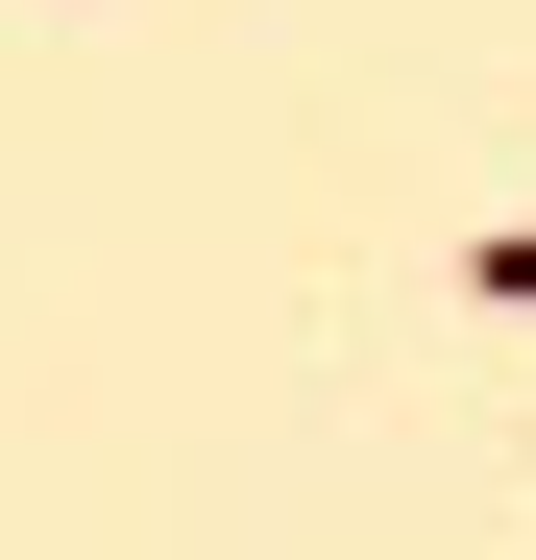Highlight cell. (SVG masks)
<instances>
[{
	"mask_svg": "<svg viewBox=\"0 0 536 560\" xmlns=\"http://www.w3.org/2000/svg\"><path fill=\"white\" fill-rule=\"evenodd\" d=\"M464 293H512V317H536V220H488V244H464Z\"/></svg>",
	"mask_w": 536,
	"mask_h": 560,
	"instance_id": "1",
	"label": "cell"
}]
</instances>
